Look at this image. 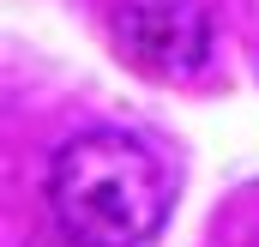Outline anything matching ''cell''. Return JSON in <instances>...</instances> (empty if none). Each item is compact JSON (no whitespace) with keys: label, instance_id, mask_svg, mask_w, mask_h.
Instances as JSON below:
<instances>
[{"label":"cell","instance_id":"6da1fadb","mask_svg":"<svg viewBox=\"0 0 259 247\" xmlns=\"http://www.w3.org/2000/svg\"><path fill=\"white\" fill-rule=\"evenodd\" d=\"M49 211L78 247H145L169 217V175L127 133H84L49 163Z\"/></svg>","mask_w":259,"mask_h":247},{"label":"cell","instance_id":"7a4b0ae2","mask_svg":"<svg viewBox=\"0 0 259 247\" xmlns=\"http://www.w3.org/2000/svg\"><path fill=\"white\" fill-rule=\"evenodd\" d=\"M115 36L145 72L193 78L211 55V12H205V0H121Z\"/></svg>","mask_w":259,"mask_h":247}]
</instances>
